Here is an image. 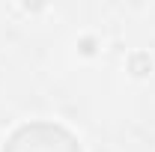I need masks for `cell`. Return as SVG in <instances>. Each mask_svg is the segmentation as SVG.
Wrapping results in <instances>:
<instances>
[{
  "mask_svg": "<svg viewBox=\"0 0 155 152\" xmlns=\"http://www.w3.org/2000/svg\"><path fill=\"white\" fill-rule=\"evenodd\" d=\"M3 152H81V146L66 128L51 122H33L12 134Z\"/></svg>",
  "mask_w": 155,
  "mask_h": 152,
  "instance_id": "cell-1",
  "label": "cell"
}]
</instances>
